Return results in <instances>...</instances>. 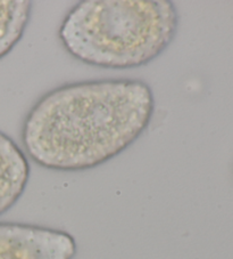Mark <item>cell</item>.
Masks as SVG:
<instances>
[{
  "instance_id": "1",
  "label": "cell",
  "mask_w": 233,
  "mask_h": 259,
  "mask_svg": "<svg viewBox=\"0 0 233 259\" xmlns=\"http://www.w3.org/2000/svg\"><path fill=\"white\" fill-rule=\"evenodd\" d=\"M155 97L138 79L66 83L40 98L22 128L26 155L40 167L82 171L109 161L149 126Z\"/></svg>"
},
{
  "instance_id": "4",
  "label": "cell",
  "mask_w": 233,
  "mask_h": 259,
  "mask_svg": "<svg viewBox=\"0 0 233 259\" xmlns=\"http://www.w3.org/2000/svg\"><path fill=\"white\" fill-rule=\"evenodd\" d=\"M29 160L14 140L0 132V216L14 207L30 180Z\"/></svg>"
},
{
  "instance_id": "3",
  "label": "cell",
  "mask_w": 233,
  "mask_h": 259,
  "mask_svg": "<svg viewBox=\"0 0 233 259\" xmlns=\"http://www.w3.org/2000/svg\"><path fill=\"white\" fill-rule=\"evenodd\" d=\"M73 235L50 227L0 223V259H74Z\"/></svg>"
},
{
  "instance_id": "2",
  "label": "cell",
  "mask_w": 233,
  "mask_h": 259,
  "mask_svg": "<svg viewBox=\"0 0 233 259\" xmlns=\"http://www.w3.org/2000/svg\"><path fill=\"white\" fill-rule=\"evenodd\" d=\"M179 25L180 15L169 0H82L65 15L58 38L84 64L130 70L162 55Z\"/></svg>"
},
{
  "instance_id": "5",
  "label": "cell",
  "mask_w": 233,
  "mask_h": 259,
  "mask_svg": "<svg viewBox=\"0 0 233 259\" xmlns=\"http://www.w3.org/2000/svg\"><path fill=\"white\" fill-rule=\"evenodd\" d=\"M32 5L29 0H0V60L10 54L23 38Z\"/></svg>"
}]
</instances>
